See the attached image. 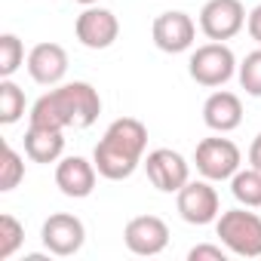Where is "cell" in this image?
I'll return each mask as SVG.
<instances>
[{
	"label": "cell",
	"mask_w": 261,
	"mask_h": 261,
	"mask_svg": "<svg viewBox=\"0 0 261 261\" xmlns=\"http://www.w3.org/2000/svg\"><path fill=\"white\" fill-rule=\"evenodd\" d=\"M101 114V98L95 92V86L74 80V83H62L56 89H49L46 95H40L31 108V123L34 126H49V129H86L98 120Z\"/></svg>",
	"instance_id": "6da1fadb"
},
{
	"label": "cell",
	"mask_w": 261,
	"mask_h": 261,
	"mask_svg": "<svg viewBox=\"0 0 261 261\" xmlns=\"http://www.w3.org/2000/svg\"><path fill=\"white\" fill-rule=\"evenodd\" d=\"M145 148H148V126L136 117H120L105 129L101 142L92 151V163L101 178L123 181L139 169Z\"/></svg>",
	"instance_id": "7a4b0ae2"
},
{
	"label": "cell",
	"mask_w": 261,
	"mask_h": 261,
	"mask_svg": "<svg viewBox=\"0 0 261 261\" xmlns=\"http://www.w3.org/2000/svg\"><path fill=\"white\" fill-rule=\"evenodd\" d=\"M215 233L221 246L237 258H258L261 255V215L246 209H227L215 218Z\"/></svg>",
	"instance_id": "3957f363"
},
{
	"label": "cell",
	"mask_w": 261,
	"mask_h": 261,
	"mask_svg": "<svg viewBox=\"0 0 261 261\" xmlns=\"http://www.w3.org/2000/svg\"><path fill=\"white\" fill-rule=\"evenodd\" d=\"M188 71L200 86L215 89V86H224L237 74V56L227 43L212 40V43H203V46L194 49V56L188 62Z\"/></svg>",
	"instance_id": "277c9868"
},
{
	"label": "cell",
	"mask_w": 261,
	"mask_h": 261,
	"mask_svg": "<svg viewBox=\"0 0 261 261\" xmlns=\"http://www.w3.org/2000/svg\"><path fill=\"white\" fill-rule=\"evenodd\" d=\"M194 163H197V172L209 181H227L237 175L243 157H240V148L230 142V139H203L194 151Z\"/></svg>",
	"instance_id": "5b68a950"
},
{
	"label": "cell",
	"mask_w": 261,
	"mask_h": 261,
	"mask_svg": "<svg viewBox=\"0 0 261 261\" xmlns=\"http://www.w3.org/2000/svg\"><path fill=\"white\" fill-rule=\"evenodd\" d=\"M40 240L46 246L49 255H59V258H71L83 249L86 243V227L77 215L71 212H56L43 221L40 227Z\"/></svg>",
	"instance_id": "8992f818"
},
{
	"label": "cell",
	"mask_w": 261,
	"mask_h": 261,
	"mask_svg": "<svg viewBox=\"0 0 261 261\" xmlns=\"http://www.w3.org/2000/svg\"><path fill=\"white\" fill-rule=\"evenodd\" d=\"M246 10L240 0H206L200 10V31L209 40H230L246 25Z\"/></svg>",
	"instance_id": "52a82bcc"
},
{
	"label": "cell",
	"mask_w": 261,
	"mask_h": 261,
	"mask_svg": "<svg viewBox=\"0 0 261 261\" xmlns=\"http://www.w3.org/2000/svg\"><path fill=\"white\" fill-rule=\"evenodd\" d=\"M145 172H148V181L163 191V194H178L188 181H191V169H188V160L172 151V148H157L148 154L145 160Z\"/></svg>",
	"instance_id": "ba28073f"
},
{
	"label": "cell",
	"mask_w": 261,
	"mask_h": 261,
	"mask_svg": "<svg viewBox=\"0 0 261 261\" xmlns=\"http://www.w3.org/2000/svg\"><path fill=\"white\" fill-rule=\"evenodd\" d=\"M175 206H178V215L188 221V224H197V227H203V224H212L221 212V203H218V191L209 185V178H203V181H188L181 191H178V200H175Z\"/></svg>",
	"instance_id": "9c48e42d"
},
{
	"label": "cell",
	"mask_w": 261,
	"mask_h": 261,
	"mask_svg": "<svg viewBox=\"0 0 261 261\" xmlns=\"http://www.w3.org/2000/svg\"><path fill=\"white\" fill-rule=\"evenodd\" d=\"M123 243H126V249L133 252V255L154 258V255H160L169 246V227L157 215H139L133 221H126Z\"/></svg>",
	"instance_id": "30bf717a"
},
{
	"label": "cell",
	"mask_w": 261,
	"mask_h": 261,
	"mask_svg": "<svg viewBox=\"0 0 261 261\" xmlns=\"http://www.w3.org/2000/svg\"><path fill=\"white\" fill-rule=\"evenodd\" d=\"M151 37H154V46L163 49V53H185L194 46V37H197V25L188 13L181 10H169L163 16L154 19V28H151Z\"/></svg>",
	"instance_id": "8fae6325"
},
{
	"label": "cell",
	"mask_w": 261,
	"mask_h": 261,
	"mask_svg": "<svg viewBox=\"0 0 261 261\" xmlns=\"http://www.w3.org/2000/svg\"><path fill=\"white\" fill-rule=\"evenodd\" d=\"M74 34L86 49H108L120 34V22H117V16L111 10L86 7L74 22Z\"/></svg>",
	"instance_id": "7c38bea8"
},
{
	"label": "cell",
	"mask_w": 261,
	"mask_h": 261,
	"mask_svg": "<svg viewBox=\"0 0 261 261\" xmlns=\"http://www.w3.org/2000/svg\"><path fill=\"white\" fill-rule=\"evenodd\" d=\"M28 74L40 86H59L68 74V53L59 43H37L28 53Z\"/></svg>",
	"instance_id": "4fadbf2b"
},
{
	"label": "cell",
	"mask_w": 261,
	"mask_h": 261,
	"mask_svg": "<svg viewBox=\"0 0 261 261\" xmlns=\"http://www.w3.org/2000/svg\"><path fill=\"white\" fill-rule=\"evenodd\" d=\"M95 172H98L95 163H89L83 157H65L56 166V185L65 197L83 200L95 191Z\"/></svg>",
	"instance_id": "5bb4252c"
},
{
	"label": "cell",
	"mask_w": 261,
	"mask_h": 261,
	"mask_svg": "<svg viewBox=\"0 0 261 261\" xmlns=\"http://www.w3.org/2000/svg\"><path fill=\"white\" fill-rule=\"evenodd\" d=\"M203 123L212 129V133H233V129L243 123V101L240 95L221 89V92H212L203 105Z\"/></svg>",
	"instance_id": "9a60e30c"
},
{
	"label": "cell",
	"mask_w": 261,
	"mask_h": 261,
	"mask_svg": "<svg viewBox=\"0 0 261 261\" xmlns=\"http://www.w3.org/2000/svg\"><path fill=\"white\" fill-rule=\"evenodd\" d=\"M65 151V129H49V126H28L25 133V154L34 163H59Z\"/></svg>",
	"instance_id": "2e32d148"
},
{
	"label": "cell",
	"mask_w": 261,
	"mask_h": 261,
	"mask_svg": "<svg viewBox=\"0 0 261 261\" xmlns=\"http://www.w3.org/2000/svg\"><path fill=\"white\" fill-rule=\"evenodd\" d=\"M230 194L246 209H261V169H237V175L230 178Z\"/></svg>",
	"instance_id": "e0dca14e"
},
{
	"label": "cell",
	"mask_w": 261,
	"mask_h": 261,
	"mask_svg": "<svg viewBox=\"0 0 261 261\" xmlns=\"http://www.w3.org/2000/svg\"><path fill=\"white\" fill-rule=\"evenodd\" d=\"M22 114H25V92L19 89V83L4 77L0 80V123L13 126L22 120Z\"/></svg>",
	"instance_id": "ac0fdd59"
},
{
	"label": "cell",
	"mask_w": 261,
	"mask_h": 261,
	"mask_svg": "<svg viewBox=\"0 0 261 261\" xmlns=\"http://www.w3.org/2000/svg\"><path fill=\"white\" fill-rule=\"evenodd\" d=\"M25 62V46L16 34H0V77H13Z\"/></svg>",
	"instance_id": "d6986e66"
},
{
	"label": "cell",
	"mask_w": 261,
	"mask_h": 261,
	"mask_svg": "<svg viewBox=\"0 0 261 261\" xmlns=\"http://www.w3.org/2000/svg\"><path fill=\"white\" fill-rule=\"evenodd\" d=\"M25 178V160L19 157L16 148L4 145V160H0V191H13L19 188V181Z\"/></svg>",
	"instance_id": "ffe728a7"
},
{
	"label": "cell",
	"mask_w": 261,
	"mask_h": 261,
	"mask_svg": "<svg viewBox=\"0 0 261 261\" xmlns=\"http://www.w3.org/2000/svg\"><path fill=\"white\" fill-rule=\"evenodd\" d=\"M25 240V227L13 218V215H0V261H7L19 252Z\"/></svg>",
	"instance_id": "44dd1931"
},
{
	"label": "cell",
	"mask_w": 261,
	"mask_h": 261,
	"mask_svg": "<svg viewBox=\"0 0 261 261\" xmlns=\"http://www.w3.org/2000/svg\"><path fill=\"white\" fill-rule=\"evenodd\" d=\"M237 77H240V86H243L249 95L261 98V49H252V53L243 59V65L237 68Z\"/></svg>",
	"instance_id": "7402d4cb"
},
{
	"label": "cell",
	"mask_w": 261,
	"mask_h": 261,
	"mask_svg": "<svg viewBox=\"0 0 261 261\" xmlns=\"http://www.w3.org/2000/svg\"><path fill=\"white\" fill-rule=\"evenodd\" d=\"M227 249L224 246H212V243H200V246H194L191 252H188V258L191 261H227Z\"/></svg>",
	"instance_id": "603a6c76"
},
{
	"label": "cell",
	"mask_w": 261,
	"mask_h": 261,
	"mask_svg": "<svg viewBox=\"0 0 261 261\" xmlns=\"http://www.w3.org/2000/svg\"><path fill=\"white\" fill-rule=\"evenodd\" d=\"M246 28H249V37L261 46V4L249 13V19H246Z\"/></svg>",
	"instance_id": "cb8c5ba5"
},
{
	"label": "cell",
	"mask_w": 261,
	"mask_h": 261,
	"mask_svg": "<svg viewBox=\"0 0 261 261\" xmlns=\"http://www.w3.org/2000/svg\"><path fill=\"white\" fill-rule=\"evenodd\" d=\"M249 166L261 169V133L252 139V148H249Z\"/></svg>",
	"instance_id": "d4e9b609"
},
{
	"label": "cell",
	"mask_w": 261,
	"mask_h": 261,
	"mask_svg": "<svg viewBox=\"0 0 261 261\" xmlns=\"http://www.w3.org/2000/svg\"><path fill=\"white\" fill-rule=\"evenodd\" d=\"M77 4H83V7H95L98 0H77Z\"/></svg>",
	"instance_id": "484cf974"
}]
</instances>
